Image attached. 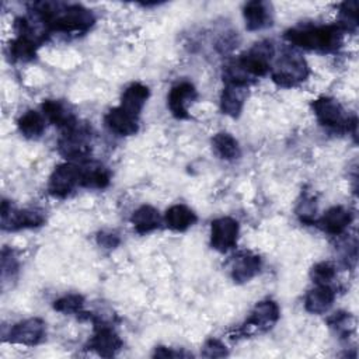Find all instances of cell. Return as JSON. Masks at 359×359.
<instances>
[{
  "instance_id": "24",
  "label": "cell",
  "mask_w": 359,
  "mask_h": 359,
  "mask_svg": "<svg viewBox=\"0 0 359 359\" xmlns=\"http://www.w3.org/2000/svg\"><path fill=\"white\" fill-rule=\"evenodd\" d=\"M167 227L175 231H184L196 222L195 213L185 205H174L167 209L164 216Z\"/></svg>"
},
{
  "instance_id": "3",
  "label": "cell",
  "mask_w": 359,
  "mask_h": 359,
  "mask_svg": "<svg viewBox=\"0 0 359 359\" xmlns=\"http://www.w3.org/2000/svg\"><path fill=\"white\" fill-rule=\"evenodd\" d=\"M309 76V65L302 55L293 50L285 52L272 67V80L280 87H294Z\"/></svg>"
},
{
  "instance_id": "30",
  "label": "cell",
  "mask_w": 359,
  "mask_h": 359,
  "mask_svg": "<svg viewBox=\"0 0 359 359\" xmlns=\"http://www.w3.org/2000/svg\"><path fill=\"white\" fill-rule=\"evenodd\" d=\"M83 304H84L83 296L72 293L55 300L53 309L65 314H76V313H80Z\"/></svg>"
},
{
  "instance_id": "13",
  "label": "cell",
  "mask_w": 359,
  "mask_h": 359,
  "mask_svg": "<svg viewBox=\"0 0 359 359\" xmlns=\"http://www.w3.org/2000/svg\"><path fill=\"white\" fill-rule=\"evenodd\" d=\"M95 325H97L95 334L90 339L88 346L101 356H105V358L114 356L122 346L121 338L112 328L104 325L102 323L101 324L95 323Z\"/></svg>"
},
{
  "instance_id": "1",
  "label": "cell",
  "mask_w": 359,
  "mask_h": 359,
  "mask_svg": "<svg viewBox=\"0 0 359 359\" xmlns=\"http://www.w3.org/2000/svg\"><path fill=\"white\" fill-rule=\"evenodd\" d=\"M34 14L42 20L49 32L80 34L90 29L95 22L94 14L80 4L41 1L34 4Z\"/></svg>"
},
{
  "instance_id": "34",
  "label": "cell",
  "mask_w": 359,
  "mask_h": 359,
  "mask_svg": "<svg viewBox=\"0 0 359 359\" xmlns=\"http://www.w3.org/2000/svg\"><path fill=\"white\" fill-rule=\"evenodd\" d=\"M17 271V261L13 255V252L7 248H4L1 251V273L3 278H6L7 275H13Z\"/></svg>"
},
{
  "instance_id": "28",
  "label": "cell",
  "mask_w": 359,
  "mask_h": 359,
  "mask_svg": "<svg viewBox=\"0 0 359 359\" xmlns=\"http://www.w3.org/2000/svg\"><path fill=\"white\" fill-rule=\"evenodd\" d=\"M339 22L338 25L346 31H355L358 27V3L355 0L345 1L339 8Z\"/></svg>"
},
{
  "instance_id": "19",
  "label": "cell",
  "mask_w": 359,
  "mask_h": 359,
  "mask_svg": "<svg viewBox=\"0 0 359 359\" xmlns=\"http://www.w3.org/2000/svg\"><path fill=\"white\" fill-rule=\"evenodd\" d=\"M335 299V292L328 285H317L309 290L304 299V307L311 314H323L330 310Z\"/></svg>"
},
{
  "instance_id": "33",
  "label": "cell",
  "mask_w": 359,
  "mask_h": 359,
  "mask_svg": "<svg viewBox=\"0 0 359 359\" xmlns=\"http://www.w3.org/2000/svg\"><path fill=\"white\" fill-rule=\"evenodd\" d=\"M226 355H227V349L224 344L215 338L206 341L202 348V356L205 358H223Z\"/></svg>"
},
{
  "instance_id": "7",
  "label": "cell",
  "mask_w": 359,
  "mask_h": 359,
  "mask_svg": "<svg viewBox=\"0 0 359 359\" xmlns=\"http://www.w3.org/2000/svg\"><path fill=\"white\" fill-rule=\"evenodd\" d=\"M45 223V216L32 209H13L7 201L1 202V227L3 230L14 231L21 229L39 227Z\"/></svg>"
},
{
  "instance_id": "4",
  "label": "cell",
  "mask_w": 359,
  "mask_h": 359,
  "mask_svg": "<svg viewBox=\"0 0 359 359\" xmlns=\"http://www.w3.org/2000/svg\"><path fill=\"white\" fill-rule=\"evenodd\" d=\"M311 108L314 111L317 121L323 126H327L334 130H341V132H344V130L349 132L352 129L355 133L356 119L353 118L351 121L346 111L344 109V107L334 98L320 97L313 101Z\"/></svg>"
},
{
  "instance_id": "12",
  "label": "cell",
  "mask_w": 359,
  "mask_h": 359,
  "mask_svg": "<svg viewBox=\"0 0 359 359\" xmlns=\"http://www.w3.org/2000/svg\"><path fill=\"white\" fill-rule=\"evenodd\" d=\"M196 97H198V93L195 87L188 81H182L175 84L170 90V94L167 97V105L175 118L187 119L189 118L188 105L194 102Z\"/></svg>"
},
{
  "instance_id": "29",
  "label": "cell",
  "mask_w": 359,
  "mask_h": 359,
  "mask_svg": "<svg viewBox=\"0 0 359 359\" xmlns=\"http://www.w3.org/2000/svg\"><path fill=\"white\" fill-rule=\"evenodd\" d=\"M316 213H317L316 198L310 195H303V198L299 201L296 206V215L299 220L304 224H313L316 222Z\"/></svg>"
},
{
  "instance_id": "32",
  "label": "cell",
  "mask_w": 359,
  "mask_h": 359,
  "mask_svg": "<svg viewBox=\"0 0 359 359\" xmlns=\"http://www.w3.org/2000/svg\"><path fill=\"white\" fill-rule=\"evenodd\" d=\"M328 324H330V327L335 328L337 332L346 335V334H349V331L352 328V317L348 313L338 311L332 317L328 318Z\"/></svg>"
},
{
  "instance_id": "35",
  "label": "cell",
  "mask_w": 359,
  "mask_h": 359,
  "mask_svg": "<svg viewBox=\"0 0 359 359\" xmlns=\"http://www.w3.org/2000/svg\"><path fill=\"white\" fill-rule=\"evenodd\" d=\"M97 243L104 248H115L119 244V237L115 233L101 231L97 236Z\"/></svg>"
},
{
  "instance_id": "2",
  "label": "cell",
  "mask_w": 359,
  "mask_h": 359,
  "mask_svg": "<svg viewBox=\"0 0 359 359\" xmlns=\"http://www.w3.org/2000/svg\"><path fill=\"white\" fill-rule=\"evenodd\" d=\"M344 29L338 24L303 27L286 31L285 38L300 48L320 52L337 50L344 39Z\"/></svg>"
},
{
  "instance_id": "10",
  "label": "cell",
  "mask_w": 359,
  "mask_h": 359,
  "mask_svg": "<svg viewBox=\"0 0 359 359\" xmlns=\"http://www.w3.org/2000/svg\"><path fill=\"white\" fill-rule=\"evenodd\" d=\"M238 238V223L233 217H219L212 222L210 227V245L220 251L226 252L233 248Z\"/></svg>"
},
{
  "instance_id": "18",
  "label": "cell",
  "mask_w": 359,
  "mask_h": 359,
  "mask_svg": "<svg viewBox=\"0 0 359 359\" xmlns=\"http://www.w3.org/2000/svg\"><path fill=\"white\" fill-rule=\"evenodd\" d=\"M149 98V88L140 83H133L125 88L121 97V108L129 115L137 118Z\"/></svg>"
},
{
  "instance_id": "8",
  "label": "cell",
  "mask_w": 359,
  "mask_h": 359,
  "mask_svg": "<svg viewBox=\"0 0 359 359\" xmlns=\"http://www.w3.org/2000/svg\"><path fill=\"white\" fill-rule=\"evenodd\" d=\"M81 168L72 163L59 164L50 174L48 191L57 198L67 196L77 185H80Z\"/></svg>"
},
{
  "instance_id": "11",
  "label": "cell",
  "mask_w": 359,
  "mask_h": 359,
  "mask_svg": "<svg viewBox=\"0 0 359 359\" xmlns=\"http://www.w3.org/2000/svg\"><path fill=\"white\" fill-rule=\"evenodd\" d=\"M45 335V323L41 318H27L15 325L8 332V341L13 344L34 346Z\"/></svg>"
},
{
  "instance_id": "36",
  "label": "cell",
  "mask_w": 359,
  "mask_h": 359,
  "mask_svg": "<svg viewBox=\"0 0 359 359\" xmlns=\"http://www.w3.org/2000/svg\"><path fill=\"white\" fill-rule=\"evenodd\" d=\"M153 356H157V358H188V356H191V355L187 353V352H182V351H174L172 348L157 346V348L154 349Z\"/></svg>"
},
{
  "instance_id": "9",
  "label": "cell",
  "mask_w": 359,
  "mask_h": 359,
  "mask_svg": "<svg viewBox=\"0 0 359 359\" xmlns=\"http://www.w3.org/2000/svg\"><path fill=\"white\" fill-rule=\"evenodd\" d=\"M279 320V307L272 300H264L255 304L251 316L241 328V332L248 334L250 331L265 332L271 330Z\"/></svg>"
},
{
  "instance_id": "22",
  "label": "cell",
  "mask_w": 359,
  "mask_h": 359,
  "mask_svg": "<svg viewBox=\"0 0 359 359\" xmlns=\"http://www.w3.org/2000/svg\"><path fill=\"white\" fill-rule=\"evenodd\" d=\"M130 222L139 234H146V233L157 229L160 226L161 219H160V213L156 208H153L150 205H142L140 208H137L133 212Z\"/></svg>"
},
{
  "instance_id": "27",
  "label": "cell",
  "mask_w": 359,
  "mask_h": 359,
  "mask_svg": "<svg viewBox=\"0 0 359 359\" xmlns=\"http://www.w3.org/2000/svg\"><path fill=\"white\" fill-rule=\"evenodd\" d=\"M38 46H39L38 43H35L27 38L17 36L14 41L10 42V46H8L10 56L14 60H21V62L31 60L35 57Z\"/></svg>"
},
{
  "instance_id": "21",
  "label": "cell",
  "mask_w": 359,
  "mask_h": 359,
  "mask_svg": "<svg viewBox=\"0 0 359 359\" xmlns=\"http://www.w3.org/2000/svg\"><path fill=\"white\" fill-rule=\"evenodd\" d=\"M42 111H43V115L48 118V121L59 128L67 129L74 123H77L73 112L60 101H56V100L43 101Z\"/></svg>"
},
{
  "instance_id": "5",
  "label": "cell",
  "mask_w": 359,
  "mask_h": 359,
  "mask_svg": "<svg viewBox=\"0 0 359 359\" xmlns=\"http://www.w3.org/2000/svg\"><path fill=\"white\" fill-rule=\"evenodd\" d=\"M275 49L271 41H259L254 46L241 55L236 62L247 76L261 77L271 70V60Z\"/></svg>"
},
{
  "instance_id": "14",
  "label": "cell",
  "mask_w": 359,
  "mask_h": 359,
  "mask_svg": "<svg viewBox=\"0 0 359 359\" xmlns=\"http://www.w3.org/2000/svg\"><path fill=\"white\" fill-rule=\"evenodd\" d=\"M247 84H236V83H226V87L220 95V109L223 114L237 118L244 107L247 98Z\"/></svg>"
},
{
  "instance_id": "31",
  "label": "cell",
  "mask_w": 359,
  "mask_h": 359,
  "mask_svg": "<svg viewBox=\"0 0 359 359\" xmlns=\"http://www.w3.org/2000/svg\"><path fill=\"white\" fill-rule=\"evenodd\" d=\"M310 276L317 285H328L335 276V268L330 262H318L311 268Z\"/></svg>"
},
{
  "instance_id": "15",
  "label": "cell",
  "mask_w": 359,
  "mask_h": 359,
  "mask_svg": "<svg viewBox=\"0 0 359 359\" xmlns=\"http://www.w3.org/2000/svg\"><path fill=\"white\" fill-rule=\"evenodd\" d=\"M261 271V258L251 252H241L231 262V278L237 283L252 279Z\"/></svg>"
},
{
  "instance_id": "23",
  "label": "cell",
  "mask_w": 359,
  "mask_h": 359,
  "mask_svg": "<svg viewBox=\"0 0 359 359\" xmlns=\"http://www.w3.org/2000/svg\"><path fill=\"white\" fill-rule=\"evenodd\" d=\"M80 185L84 188L93 189H104L108 187L111 175L109 171L101 164H88L86 167H80Z\"/></svg>"
},
{
  "instance_id": "17",
  "label": "cell",
  "mask_w": 359,
  "mask_h": 359,
  "mask_svg": "<svg viewBox=\"0 0 359 359\" xmlns=\"http://www.w3.org/2000/svg\"><path fill=\"white\" fill-rule=\"evenodd\" d=\"M104 121L107 128L119 136H130L137 132V118L129 115L121 107L109 109Z\"/></svg>"
},
{
  "instance_id": "25",
  "label": "cell",
  "mask_w": 359,
  "mask_h": 359,
  "mask_svg": "<svg viewBox=\"0 0 359 359\" xmlns=\"http://www.w3.org/2000/svg\"><path fill=\"white\" fill-rule=\"evenodd\" d=\"M17 126L24 137L36 139L45 130V118L39 112L29 109L18 118Z\"/></svg>"
},
{
  "instance_id": "6",
  "label": "cell",
  "mask_w": 359,
  "mask_h": 359,
  "mask_svg": "<svg viewBox=\"0 0 359 359\" xmlns=\"http://www.w3.org/2000/svg\"><path fill=\"white\" fill-rule=\"evenodd\" d=\"M59 153L70 160L84 158L90 154V130L84 125L74 123L65 129L62 137L57 142Z\"/></svg>"
},
{
  "instance_id": "16",
  "label": "cell",
  "mask_w": 359,
  "mask_h": 359,
  "mask_svg": "<svg viewBox=\"0 0 359 359\" xmlns=\"http://www.w3.org/2000/svg\"><path fill=\"white\" fill-rule=\"evenodd\" d=\"M352 222V213L344 206L330 208L318 220L320 227L332 236L342 234Z\"/></svg>"
},
{
  "instance_id": "20",
  "label": "cell",
  "mask_w": 359,
  "mask_h": 359,
  "mask_svg": "<svg viewBox=\"0 0 359 359\" xmlns=\"http://www.w3.org/2000/svg\"><path fill=\"white\" fill-rule=\"evenodd\" d=\"M271 6L265 1L254 0L244 6V20L248 31H258L271 24Z\"/></svg>"
},
{
  "instance_id": "26",
  "label": "cell",
  "mask_w": 359,
  "mask_h": 359,
  "mask_svg": "<svg viewBox=\"0 0 359 359\" xmlns=\"http://www.w3.org/2000/svg\"><path fill=\"white\" fill-rule=\"evenodd\" d=\"M212 147L216 156L223 160H236L240 157V146L238 142L226 132H219L212 139Z\"/></svg>"
}]
</instances>
